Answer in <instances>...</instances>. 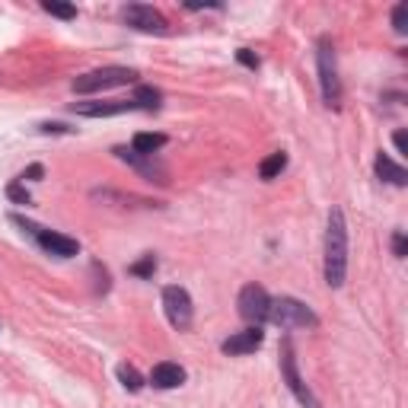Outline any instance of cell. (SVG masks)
I'll return each mask as SVG.
<instances>
[{
    "label": "cell",
    "instance_id": "6da1fadb",
    "mask_svg": "<svg viewBox=\"0 0 408 408\" xmlns=\"http://www.w3.org/2000/svg\"><path fill=\"white\" fill-rule=\"evenodd\" d=\"M344 275H348V226L342 208H332L329 230H325V284L342 287Z\"/></svg>",
    "mask_w": 408,
    "mask_h": 408
},
{
    "label": "cell",
    "instance_id": "7a4b0ae2",
    "mask_svg": "<svg viewBox=\"0 0 408 408\" xmlns=\"http://www.w3.org/2000/svg\"><path fill=\"white\" fill-rule=\"evenodd\" d=\"M268 319L275 325H281V329H313V325H319L316 313H313L307 303L293 300V297H278V300H271Z\"/></svg>",
    "mask_w": 408,
    "mask_h": 408
},
{
    "label": "cell",
    "instance_id": "3957f363",
    "mask_svg": "<svg viewBox=\"0 0 408 408\" xmlns=\"http://www.w3.org/2000/svg\"><path fill=\"white\" fill-rule=\"evenodd\" d=\"M137 70L131 67H96L90 74H80L74 80V93H99V90H112V86H125L134 84Z\"/></svg>",
    "mask_w": 408,
    "mask_h": 408
},
{
    "label": "cell",
    "instance_id": "277c9868",
    "mask_svg": "<svg viewBox=\"0 0 408 408\" xmlns=\"http://www.w3.org/2000/svg\"><path fill=\"white\" fill-rule=\"evenodd\" d=\"M13 220L23 226L26 233H32L35 242H39L45 252H51V255H58V258H74L77 252H80V242L70 240V236L55 233V230H45V226H35V224H26L23 217H13Z\"/></svg>",
    "mask_w": 408,
    "mask_h": 408
},
{
    "label": "cell",
    "instance_id": "5b68a950",
    "mask_svg": "<svg viewBox=\"0 0 408 408\" xmlns=\"http://www.w3.org/2000/svg\"><path fill=\"white\" fill-rule=\"evenodd\" d=\"M319 84H322L325 106H338L342 102V84H338V67H335V51L322 39L319 45Z\"/></svg>",
    "mask_w": 408,
    "mask_h": 408
},
{
    "label": "cell",
    "instance_id": "8992f818",
    "mask_svg": "<svg viewBox=\"0 0 408 408\" xmlns=\"http://www.w3.org/2000/svg\"><path fill=\"white\" fill-rule=\"evenodd\" d=\"M163 309H166V319L173 329H188L192 325V297L185 287H163Z\"/></svg>",
    "mask_w": 408,
    "mask_h": 408
},
{
    "label": "cell",
    "instance_id": "52a82bcc",
    "mask_svg": "<svg viewBox=\"0 0 408 408\" xmlns=\"http://www.w3.org/2000/svg\"><path fill=\"white\" fill-rule=\"evenodd\" d=\"M268 307H271V297H268V291L262 284H246L240 291V316L246 319V322H252V325L265 322Z\"/></svg>",
    "mask_w": 408,
    "mask_h": 408
},
{
    "label": "cell",
    "instance_id": "ba28073f",
    "mask_svg": "<svg viewBox=\"0 0 408 408\" xmlns=\"http://www.w3.org/2000/svg\"><path fill=\"white\" fill-rule=\"evenodd\" d=\"M122 17H125V23L131 26V29H137V32H157V35L166 32V17H163L159 10L147 7V3H128V7L122 10Z\"/></svg>",
    "mask_w": 408,
    "mask_h": 408
},
{
    "label": "cell",
    "instance_id": "9c48e42d",
    "mask_svg": "<svg viewBox=\"0 0 408 408\" xmlns=\"http://www.w3.org/2000/svg\"><path fill=\"white\" fill-rule=\"evenodd\" d=\"M281 373H284V380H287V386H291V392L303 402V405H307V408H319L316 396L309 392V386L303 383V376L297 373V360H293L291 342H284V348H281Z\"/></svg>",
    "mask_w": 408,
    "mask_h": 408
},
{
    "label": "cell",
    "instance_id": "30bf717a",
    "mask_svg": "<svg viewBox=\"0 0 408 408\" xmlns=\"http://www.w3.org/2000/svg\"><path fill=\"white\" fill-rule=\"evenodd\" d=\"M262 342H265V332H262L258 325H252L246 332L230 335L220 348H224V354H252L255 348H262Z\"/></svg>",
    "mask_w": 408,
    "mask_h": 408
},
{
    "label": "cell",
    "instance_id": "8fae6325",
    "mask_svg": "<svg viewBox=\"0 0 408 408\" xmlns=\"http://www.w3.org/2000/svg\"><path fill=\"white\" fill-rule=\"evenodd\" d=\"M134 102H74L77 115L86 118H106V115H122V112H134Z\"/></svg>",
    "mask_w": 408,
    "mask_h": 408
},
{
    "label": "cell",
    "instance_id": "7c38bea8",
    "mask_svg": "<svg viewBox=\"0 0 408 408\" xmlns=\"http://www.w3.org/2000/svg\"><path fill=\"white\" fill-rule=\"evenodd\" d=\"M150 383L157 389H175V386L185 383V370L179 364H173V360H163V364H157L150 370Z\"/></svg>",
    "mask_w": 408,
    "mask_h": 408
},
{
    "label": "cell",
    "instance_id": "4fadbf2b",
    "mask_svg": "<svg viewBox=\"0 0 408 408\" xmlns=\"http://www.w3.org/2000/svg\"><path fill=\"white\" fill-rule=\"evenodd\" d=\"M131 147H134V153H141V157H153L157 150H163V147H166V134L141 131V134H134Z\"/></svg>",
    "mask_w": 408,
    "mask_h": 408
},
{
    "label": "cell",
    "instance_id": "5bb4252c",
    "mask_svg": "<svg viewBox=\"0 0 408 408\" xmlns=\"http://www.w3.org/2000/svg\"><path fill=\"white\" fill-rule=\"evenodd\" d=\"M373 169H376V175H380V179H386V182H392V185H405L408 182V173L399 166V163H392L386 153H380V157H376Z\"/></svg>",
    "mask_w": 408,
    "mask_h": 408
},
{
    "label": "cell",
    "instance_id": "9a60e30c",
    "mask_svg": "<svg viewBox=\"0 0 408 408\" xmlns=\"http://www.w3.org/2000/svg\"><path fill=\"white\" fill-rule=\"evenodd\" d=\"M284 166H287V153L278 150V153H271V157H265L262 163H258V175L268 182V179H278V175L284 173Z\"/></svg>",
    "mask_w": 408,
    "mask_h": 408
},
{
    "label": "cell",
    "instance_id": "2e32d148",
    "mask_svg": "<svg viewBox=\"0 0 408 408\" xmlns=\"http://www.w3.org/2000/svg\"><path fill=\"white\" fill-rule=\"evenodd\" d=\"M118 380H122V386L131 389V392H137L144 386L141 373H137V367H131V364H118Z\"/></svg>",
    "mask_w": 408,
    "mask_h": 408
},
{
    "label": "cell",
    "instance_id": "e0dca14e",
    "mask_svg": "<svg viewBox=\"0 0 408 408\" xmlns=\"http://www.w3.org/2000/svg\"><path fill=\"white\" fill-rule=\"evenodd\" d=\"M131 102L137 108H157L159 106V90H153V86H137Z\"/></svg>",
    "mask_w": 408,
    "mask_h": 408
},
{
    "label": "cell",
    "instance_id": "ac0fdd59",
    "mask_svg": "<svg viewBox=\"0 0 408 408\" xmlns=\"http://www.w3.org/2000/svg\"><path fill=\"white\" fill-rule=\"evenodd\" d=\"M42 10L45 13H51V17H61V19H74L77 17V7H70V3H55V0H45Z\"/></svg>",
    "mask_w": 408,
    "mask_h": 408
},
{
    "label": "cell",
    "instance_id": "d6986e66",
    "mask_svg": "<svg viewBox=\"0 0 408 408\" xmlns=\"http://www.w3.org/2000/svg\"><path fill=\"white\" fill-rule=\"evenodd\" d=\"M153 271H157V258L153 255H144L141 262H134L131 265V275H137V278H150Z\"/></svg>",
    "mask_w": 408,
    "mask_h": 408
},
{
    "label": "cell",
    "instance_id": "ffe728a7",
    "mask_svg": "<svg viewBox=\"0 0 408 408\" xmlns=\"http://www.w3.org/2000/svg\"><path fill=\"white\" fill-rule=\"evenodd\" d=\"M392 26H396V32H402V35L408 32V3H399V7L392 10Z\"/></svg>",
    "mask_w": 408,
    "mask_h": 408
},
{
    "label": "cell",
    "instance_id": "44dd1931",
    "mask_svg": "<svg viewBox=\"0 0 408 408\" xmlns=\"http://www.w3.org/2000/svg\"><path fill=\"white\" fill-rule=\"evenodd\" d=\"M7 195H10V198H13V201H19V204H29V192H26V188H23V185H19V182L7 185Z\"/></svg>",
    "mask_w": 408,
    "mask_h": 408
},
{
    "label": "cell",
    "instance_id": "7402d4cb",
    "mask_svg": "<svg viewBox=\"0 0 408 408\" xmlns=\"http://www.w3.org/2000/svg\"><path fill=\"white\" fill-rule=\"evenodd\" d=\"M42 175H45V169L39 166V163H32L29 169H23V173H19V182H35V179H42Z\"/></svg>",
    "mask_w": 408,
    "mask_h": 408
},
{
    "label": "cell",
    "instance_id": "603a6c76",
    "mask_svg": "<svg viewBox=\"0 0 408 408\" xmlns=\"http://www.w3.org/2000/svg\"><path fill=\"white\" fill-rule=\"evenodd\" d=\"M236 58H240V64L252 67V70H255V67H258V58H255V55H252L249 48H240V51H236Z\"/></svg>",
    "mask_w": 408,
    "mask_h": 408
},
{
    "label": "cell",
    "instance_id": "cb8c5ba5",
    "mask_svg": "<svg viewBox=\"0 0 408 408\" xmlns=\"http://www.w3.org/2000/svg\"><path fill=\"white\" fill-rule=\"evenodd\" d=\"M392 252L399 258H405V252H408V246H405V233H396L392 236Z\"/></svg>",
    "mask_w": 408,
    "mask_h": 408
},
{
    "label": "cell",
    "instance_id": "d4e9b609",
    "mask_svg": "<svg viewBox=\"0 0 408 408\" xmlns=\"http://www.w3.org/2000/svg\"><path fill=\"white\" fill-rule=\"evenodd\" d=\"M392 144H396V150H399V153H408V134L405 131L392 134Z\"/></svg>",
    "mask_w": 408,
    "mask_h": 408
}]
</instances>
